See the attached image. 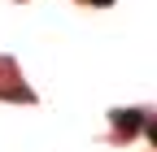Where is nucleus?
I'll return each mask as SVG.
<instances>
[{
  "label": "nucleus",
  "mask_w": 157,
  "mask_h": 152,
  "mask_svg": "<svg viewBox=\"0 0 157 152\" xmlns=\"http://www.w3.org/2000/svg\"><path fill=\"white\" fill-rule=\"evenodd\" d=\"M148 139H153V143H157V122H148Z\"/></svg>",
  "instance_id": "nucleus-2"
},
{
  "label": "nucleus",
  "mask_w": 157,
  "mask_h": 152,
  "mask_svg": "<svg viewBox=\"0 0 157 152\" xmlns=\"http://www.w3.org/2000/svg\"><path fill=\"white\" fill-rule=\"evenodd\" d=\"M113 126L122 130V135H135V130L144 126V113L140 109H122V113H113Z\"/></svg>",
  "instance_id": "nucleus-1"
},
{
  "label": "nucleus",
  "mask_w": 157,
  "mask_h": 152,
  "mask_svg": "<svg viewBox=\"0 0 157 152\" xmlns=\"http://www.w3.org/2000/svg\"><path fill=\"white\" fill-rule=\"evenodd\" d=\"M92 5H113V0H92Z\"/></svg>",
  "instance_id": "nucleus-3"
}]
</instances>
